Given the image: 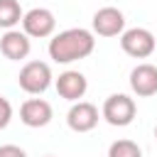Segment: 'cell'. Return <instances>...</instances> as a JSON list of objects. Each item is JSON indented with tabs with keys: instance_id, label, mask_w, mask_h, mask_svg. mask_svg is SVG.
Returning a JSON list of instances; mask_svg holds the SVG:
<instances>
[{
	"instance_id": "cell-11",
	"label": "cell",
	"mask_w": 157,
	"mask_h": 157,
	"mask_svg": "<svg viewBox=\"0 0 157 157\" xmlns=\"http://www.w3.org/2000/svg\"><path fill=\"white\" fill-rule=\"evenodd\" d=\"M29 49H32V42L25 32L20 29H7L2 37H0V52L5 59L10 61H22L29 56Z\"/></svg>"
},
{
	"instance_id": "cell-7",
	"label": "cell",
	"mask_w": 157,
	"mask_h": 157,
	"mask_svg": "<svg viewBox=\"0 0 157 157\" xmlns=\"http://www.w3.org/2000/svg\"><path fill=\"white\" fill-rule=\"evenodd\" d=\"M98 118H101V113H98V108H96L93 103H88V101H76V103L69 108V113H66V125H69L74 132H91V130L98 125Z\"/></svg>"
},
{
	"instance_id": "cell-10",
	"label": "cell",
	"mask_w": 157,
	"mask_h": 157,
	"mask_svg": "<svg viewBox=\"0 0 157 157\" xmlns=\"http://www.w3.org/2000/svg\"><path fill=\"white\" fill-rule=\"evenodd\" d=\"M130 88L140 98H150L157 93V66L155 64H137L130 71Z\"/></svg>"
},
{
	"instance_id": "cell-3",
	"label": "cell",
	"mask_w": 157,
	"mask_h": 157,
	"mask_svg": "<svg viewBox=\"0 0 157 157\" xmlns=\"http://www.w3.org/2000/svg\"><path fill=\"white\" fill-rule=\"evenodd\" d=\"M120 49L132 59H147L157 49V39L145 27H130L120 34Z\"/></svg>"
},
{
	"instance_id": "cell-12",
	"label": "cell",
	"mask_w": 157,
	"mask_h": 157,
	"mask_svg": "<svg viewBox=\"0 0 157 157\" xmlns=\"http://www.w3.org/2000/svg\"><path fill=\"white\" fill-rule=\"evenodd\" d=\"M22 17H25V12L17 0H0V27L5 32L15 29V25H20Z\"/></svg>"
},
{
	"instance_id": "cell-16",
	"label": "cell",
	"mask_w": 157,
	"mask_h": 157,
	"mask_svg": "<svg viewBox=\"0 0 157 157\" xmlns=\"http://www.w3.org/2000/svg\"><path fill=\"white\" fill-rule=\"evenodd\" d=\"M155 140H157V125H155Z\"/></svg>"
},
{
	"instance_id": "cell-14",
	"label": "cell",
	"mask_w": 157,
	"mask_h": 157,
	"mask_svg": "<svg viewBox=\"0 0 157 157\" xmlns=\"http://www.w3.org/2000/svg\"><path fill=\"white\" fill-rule=\"evenodd\" d=\"M10 118H12V105L5 96H0V130H5L10 125Z\"/></svg>"
},
{
	"instance_id": "cell-6",
	"label": "cell",
	"mask_w": 157,
	"mask_h": 157,
	"mask_svg": "<svg viewBox=\"0 0 157 157\" xmlns=\"http://www.w3.org/2000/svg\"><path fill=\"white\" fill-rule=\"evenodd\" d=\"M91 25H93V34H98V37H118L125 32V15H123V10L105 5V7L96 10Z\"/></svg>"
},
{
	"instance_id": "cell-4",
	"label": "cell",
	"mask_w": 157,
	"mask_h": 157,
	"mask_svg": "<svg viewBox=\"0 0 157 157\" xmlns=\"http://www.w3.org/2000/svg\"><path fill=\"white\" fill-rule=\"evenodd\" d=\"M52 69L47 61H27L22 69H20V76H17V83L25 93H32V96H39L44 93L49 86H52Z\"/></svg>"
},
{
	"instance_id": "cell-5",
	"label": "cell",
	"mask_w": 157,
	"mask_h": 157,
	"mask_svg": "<svg viewBox=\"0 0 157 157\" xmlns=\"http://www.w3.org/2000/svg\"><path fill=\"white\" fill-rule=\"evenodd\" d=\"M54 29H56V17L49 7H32L22 17V32L27 37L44 39V37H52Z\"/></svg>"
},
{
	"instance_id": "cell-2",
	"label": "cell",
	"mask_w": 157,
	"mask_h": 157,
	"mask_svg": "<svg viewBox=\"0 0 157 157\" xmlns=\"http://www.w3.org/2000/svg\"><path fill=\"white\" fill-rule=\"evenodd\" d=\"M135 113H137V105L128 93H110L103 101V108H101V118L113 128L130 125L135 120Z\"/></svg>"
},
{
	"instance_id": "cell-13",
	"label": "cell",
	"mask_w": 157,
	"mask_h": 157,
	"mask_svg": "<svg viewBox=\"0 0 157 157\" xmlns=\"http://www.w3.org/2000/svg\"><path fill=\"white\" fill-rule=\"evenodd\" d=\"M108 157H142V150L132 140H115L108 147Z\"/></svg>"
},
{
	"instance_id": "cell-8",
	"label": "cell",
	"mask_w": 157,
	"mask_h": 157,
	"mask_svg": "<svg viewBox=\"0 0 157 157\" xmlns=\"http://www.w3.org/2000/svg\"><path fill=\"white\" fill-rule=\"evenodd\" d=\"M86 91H88V81H86V76H83L81 71L66 69V71L59 74V78H56V93H59L64 101L76 103V101H81V98L86 96Z\"/></svg>"
},
{
	"instance_id": "cell-1",
	"label": "cell",
	"mask_w": 157,
	"mask_h": 157,
	"mask_svg": "<svg viewBox=\"0 0 157 157\" xmlns=\"http://www.w3.org/2000/svg\"><path fill=\"white\" fill-rule=\"evenodd\" d=\"M93 49H96V37L91 29L83 27H69L49 39V59L56 64H71L86 59Z\"/></svg>"
},
{
	"instance_id": "cell-17",
	"label": "cell",
	"mask_w": 157,
	"mask_h": 157,
	"mask_svg": "<svg viewBox=\"0 0 157 157\" xmlns=\"http://www.w3.org/2000/svg\"><path fill=\"white\" fill-rule=\"evenodd\" d=\"M44 157H54V155H44Z\"/></svg>"
},
{
	"instance_id": "cell-9",
	"label": "cell",
	"mask_w": 157,
	"mask_h": 157,
	"mask_svg": "<svg viewBox=\"0 0 157 157\" xmlns=\"http://www.w3.org/2000/svg\"><path fill=\"white\" fill-rule=\"evenodd\" d=\"M52 105L49 101L44 98H27L22 105H20V120L27 125V128H44L52 123Z\"/></svg>"
},
{
	"instance_id": "cell-15",
	"label": "cell",
	"mask_w": 157,
	"mask_h": 157,
	"mask_svg": "<svg viewBox=\"0 0 157 157\" xmlns=\"http://www.w3.org/2000/svg\"><path fill=\"white\" fill-rule=\"evenodd\" d=\"M0 157H27V152L17 145H0Z\"/></svg>"
}]
</instances>
